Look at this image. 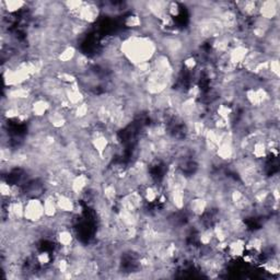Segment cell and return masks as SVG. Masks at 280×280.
Instances as JSON below:
<instances>
[{
  "instance_id": "cell-1",
  "label": "cell",
  "mask_w": 280,
  "mask_h": 280,
  "mask_svg": "<svg viewBox=\"0 0 280 280\" xmlns=\"http://www.w3.org/2000/svg\"><path fill=\"white\" fill-rule=\"evenodd\" d=\"M157 46L156 42L147 35H129L120 43L119 51L135 67L143 62H151L150 60L156 57Z\"/></svg>"
},
{
  "instance_id": "cell-2",
  "label": "cell",
  "mask_w": 280,
  "mask_h": 280,
  "mask_svg": "<svg viewBox=\"0 0 280 280\" xmlns=\"http://www.w3.org/2000/svg\"><path fill=\"white\" fill-rule=\"evenodd\" d=\"M43 199L39 197L28 198L24 203V220L30 223H41L44 221Z\"/></svg>"
},
{
  "instance_id": "cell-3",
  "label": "cell",
  "mask_w": 280,
  "mask_h": 280,
  "mask_svg": "<svg viewBox=\"0 0 280 280\" xmlns=\"http://www.w3.org/2000/svg\"><path fill=\"white\" fill-rule=\"evenodd\" d=\"M257 15L262 19H265L270 22L278 18L279 15V2L275 0L269 1H263L258 3V14Z\"/></svg>"
},
{
  "instance_id": "cell-4",
  "label": "cell",
  "mask_w": 280,
  "mask_h": 280,
  "mask_svg": "<svg viewBox=\"0 0 280 280\" xmlns=\"http://www.w3.org/2000/svg\"><path fill=\"white\" fill-rule=\"evenodd\" d=\"M186 208L189 209L190 214L194 218H202L209 209V204L206 197H193L190 202H187Z\"/></svg>"
},
{
  "instance_id": "cell-5",
  "label": "cell",
  "mask_w": 280,
  "mask_h": 280,
  "mask_svg": "<svg viewBox=\"0 0 280 280\" xmlns=\"http://www.w3.org/2000/svg\"><path fill=\"white\" fill-rule=\"evenodd\" d=\"M77 48L73 44H67L61 48L60 53L57 56V61L61 64V66L68 67L70 64H74L77 56Z\"/></svg>"
},
{
  "instance_id": "cell-6",
  "label": "cell",
  "mask_w": 280,
  "mask_h": 280,
  "mask_svg": "<svg viewBox=\"0 0 280 280\" xmlns=\"http://www.w3.org/2000/svg\"><path fill=\"white\" fill-rule=\"evenodd\" d=\"M90 144L92 146V148L97 151V153L102 159L104 153H105V151L108 148V146H110V140H108L106 135H100V136L92 137L90 140Z\"/></svg>"
},
{
  "instance_id": "cell-7",
  "label": "cell",
  "mask_w": 280,
  "mask_h": 280,
  "mask_svg": "<svg viewBox=\"0 0 280 280\" xmlns=\"http://www.w3.org/2000/svg\"><path fill=\"white\" fill-rule=\"evenodd\" d=\"M0 6H1L2 14L7 15H15L16 12H20L26 9L28 6L27 2L24 1H16V0H10V1H0Z\"/></svg>"
},
{
  "instance_id": "cell-8",
  "label": "cell",
  "mask_w": 280,
  "mask_h": 280,
  "mask_svg": "<svg viewBox=\"0 0 280 280\" xmlns=\"http://www.w3.org/2000/svg\"><path fill=\"white\" fill-rule=\"evenodd\" d=\"M56 241L59 246H73L74 242V236L68 228H61L57 230Z\"/></svg>"
},
{
  "instance_id": "cell-9",
  "label": "cell",
  "mask_w": 280,
  "mask_h": 280,
  "mask_svg": "<svg viewBox=\"0 0 280 280\" xmlns=\"http://www.w3.org/2000/svg\"><path fill=\"white\" fill-rule=\"evenodd\" d=\"M251 156H252L255 160H264V159L268 157V151H267L265 141H255L252 151H251Z\"/></svg>"
},
{
  "instance_id": "cell-10",
  "label": "cell",
  "mask_w": 280,
  "mask_h": 280,
  "mask_svg": "<svg viewBox=\"0 0 280 280\" xmlns=\"http://www.w3.org/2000/svg\"><path fill=\"white\" fill-rule=\"evenodd\" d=\"M125 27H127L128 29H132V30H135V29H140L144 26V19L141 18L139 15L137 14H132L127 15L125 18L124 21Z\"/></svg>"
},
{
  "instance_id": "cell-11",
  "label": "cell",
  "mask_w": 280,
  "mask_h": 280,
  "mask_svg": "<svg viewBox=\"0 0 280 280\" xmlns=\"http://www.w3.org/2000/svg\"><path fill=\"white\" fill-rule=\"evenodd\" d=\"M182 65L186 72H194L198 66V60H197V58H196V56L193 55V54H190V55H187L183 58Z\"/></svg>"
},
{
  "instance_id": "cell-12",
  "label": "cell",
  "mask_w": 280,
  "mask_h": 280,
  "mask_svg": "<svg viewBox=\"0 0 280 280\" xmlns=\"http://www.w3.org/2000/svg\"><path fill=\"white\" fill-rule=\"evenodd\" d=\"M52 256L48 252H41L35 256V261L41 267H47L52 262Z\"/></svg>"
},
{
  "instance_id": "cell-13",
  "label": "cell",
  "mask_w": 280,
  "mask_h": 280,
  "mask_svg": "<svg viewBox=\"0 0 280 280\" xmlns=\"http://www.w3.org/2000/svg\"><path fill=\"white\" fill-rule=\"evenodd\" d=\"M0 193H1L2 199H11L12 185H10L9 182H1V184H0Z\"/></svg>"
}]
</instances>
